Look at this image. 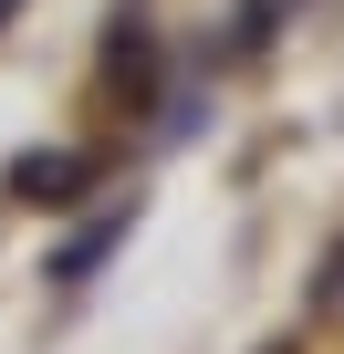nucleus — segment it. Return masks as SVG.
I'll list each match as a JSON object with an SVG mask.
<instances>
[{
	"label": "nucleus",
	"mask_w": 344,
	"mask_h": 354,
	"mask_svg": "<svg viewBox=\"0 0 344 354\" xmlns=\"http://www.w3.org/2000/svg\"><path fill=\"white\" fill-rule=\"evenodd\" d=\"M84 188H94V156H84V146H32V156H11V198H21V209H84Z\"/></svg>",
	"instance_id": "1"
},
{
	"label": "nucleus",
	"mask_w": 344,
	"mask_h": 354,
	"mask_svg": "<svg viewBox=\"0 0 344 354\" xmlns=\"http://www.w3.org/2000/svg\"><path fill=\"white\" fill-rule=\"evenodd\" d=\"M156 32H136V21H115V42H105V104L115 115H156Z\"/></svg>",
	"instance_id": "2"
},
{
	"label": "nucleus",
	"mask_w": 344,
	"mask_h": 354,
	"mask_svg": "<svg viewBox=\"0 0 344 354\" xmlns=\"http://www.w3.org/2000/svg\"><path fill=\"white\" fill-rule=\"evenodd\" d=\"M115 240H125V209H94V219L53 250V271H42V281H63V292H73V281H94V271L115 261Z\"/></svg>",
	"instance_id": "3"
},
{
	"label": "nucleus",
	"mask_w": 344,
	"mask_h": 354,
	"mask_svg": "<svg viewBox=\"0 0 344 354\" xmlns=\"http://www.w3.org/2000/svg\"><path fill=\"white\" fill-rule=\"evenodd\" d=\"M292 11H302V0H240V32H230V42H240V53H261V42H271Z\"/></svg>",
	"instance_id": "4"
},
{
	"label": "nucleus",
	"mask_w": 344,
	"mask_h": 354,
	"mask_svg": "<svg viewBox=\"0 0 344 354\" xmlns=\"http://www.w3.org/2000/svg\"><path fill=\"white\" fill-rule=\"evenodd\" d=\"M313 292H323V313H344V230H334V250H323V281H313Z\"/></svg>",
	"instance_id": "5"
}]
</instances>
